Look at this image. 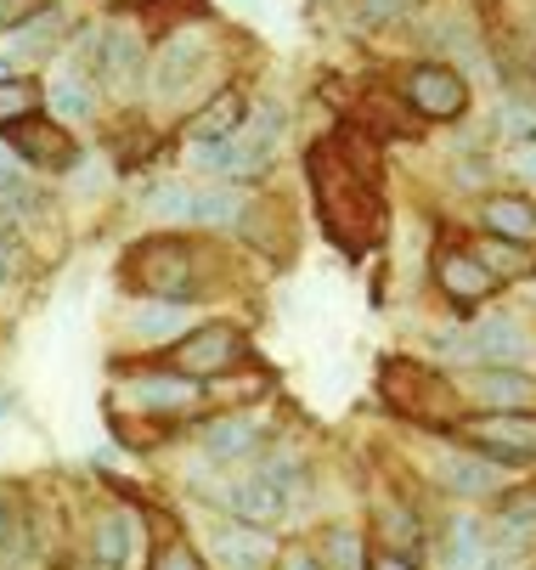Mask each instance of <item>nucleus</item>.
<instances>
[{
  "mask_svg": "<svg viewBox=\"0 0 536 570\" xmlns=\"http://www.w3.org/2000/svg\"><path fill=\"white\" fill-rule=\"evenodd\" d=\"M192 204H198V193L192 187H159V193H152V215H159V220H170V226H192Z\"/></svg>",
  "mask_w": 536,
  "mask_h": 570,
  "instance_id": "nucleus-30",
  "label": "nucleus"
},
{
  "mask_svg": "<svg viewBox=\"0 0 536 570\" xmlns=\"http://www.w3.org/2000/svg\"><path fill=\"white\" fill-rule=\"evenodd\" d=\"M464 441L475 452H486L492 463H536V419L530 413H486V419H469L464 424Z\"/></svg>",
  "mask_w": 536,
  "mask_h": 570,
  "instance_id": "nucleus-6",
  "label": "nucleus"
},
{
  "mask_svg": "<svg viewBox=\"0 0 536 570\" xmlns=\"http://www.w3.org/2000/svg\"><path fill=\"white\" fill-rule=\"evenodd\" d=\"M192 395H198V379L187 373H130V401L147 406V413H181Z\"/></svg>",
  "mask_w": 536,
  "mask_h": 570,
  "instance_id": "nucleus-18",
  "label": "nucleus"
},
{
  "mask_svg": "<svg viewBox=\"0 0 536 570\" xmlns=\"http://www.w3.org/2000/svg\"><path fill=\"white\" fill-rule=\"evenodd\" d=\"M429 40L440 46V62H464V68H480V62H486L480 35H475L469 18H440V23L429 29Z\"/></svg>",
  "mask_w": 536,
  "mask_h": 570,
  "instance_id": "nucleus-25",
  "label": "nucleus"
},
{
  "mask_svg": "<svg viewBox=\"0 0 536 570\" xmlns=\"http://www.w3.org/2000/svg\"><path fill=\"white\" fill-rule=\"evenodd\" d=\"M34 102H40V86H34V79H7V86H0V130H12V125L34 119Z\"/></svg>",
  "mask_w": 536,
  "mask_h": 570,
  "instance_id": "nucleus-28",
  "label": "nucleus"
},
{
  "mask_svg": "<svg viewBox=\"0 0 536 570\" xmlns=\"http://www.w3.org/2000/svg\"><path fill=\"white\" fill-rule=\"evenodd\" d=\"M378 525H385V537H390V553H407V559H413V548H418V520H413V509H385V514H378Z\"/></svg>",
  "mask_w": 536,
  "mask_h": 570,
  "instance_id": "nucleus-31",
  "label": "nucleus"
},
{
  "mask_svg": "<svg viewBox=\"0 0 536 570\" xmlns=\"http://www.w3.org/2000/svg\"><path fill=\"white\" fill-rule=\"evenodd\" d=\"M209 57H215V46H209L204 29H176V35L159 46V57L147 62L152 97H159V102H187L192 86L209 73Z\"/></svg>",
  "mask_w": 536,
  "mask_h": 570,
  "instance_id": "nucleus-3",
  "label": "nucleus"
},
{
  "mask_svg": "<svg viewBox=\"0 0 536 570\" xmlns=\"http://www.w3.org/2000/svg\"><path fill=\"white\" fill-rule=\"evenodd\" d=\"M475 395L486 401V413H519V406L536 401V379L519 367H486L475 373Z\"/></svg>",
  "mask_w": 536,
  "mask_h": 570,
  "instance_id": "nucleus-19",
  "label": "nucleus"
},
{
  "mask_svg": "<svg viewBox=\"0 0 536 570\" xmlns=\"http://www.w3.org/2000/svg\"><path fill=\"white\" fill-rule=\"evenodd\" d=\"M311 187H317V215L328 226V237L345 255H361L367 243L385 226V204H378V176L373 165H356L350 153H339L334 141H322L311 153Z\"/></svg>",
  "mask_w": 536,
  "mask_h": 570,
  "instance_id": "nucleus-1",
  "label": "nucleus"
},
{
  "mask_svg": "<svg viewBox=\"0 0 536 570\" xmlns=\"http://www.w3.org/2000/svg\"><path fill=\"white\" fill-rule=\"evenodd\" d=\"M480 261H486L497 277H508V272L525 266V249H519V243H508V237H497V243H486V249H480Z\"/></svg>",
  "mask_w": 536,
  "mask_h": 570,
  "instance_id": "nucleus-32",
  "label": "nucleus"
},
{
  "mask_svg": "<svg viewBox=\"0 0 536 570\" xmlns=\"http://www.w3.org/2000/svg\"><path fill=\"white\" fill-rule=\"evenodd\" d=\"M322 564H328V570H361V537H356L350 525H334V531L322 537Z\"/></svg>",
  "mask_w": 536,
  "mask_h": 570,
  "instance_id": "nucleus-29",
  "label": "nucleus"
},
{
  "mask_svg": "<svg viewBox=\"0 0 536 570\" xmlns=\"http://www.w3.org/2000/svg\"><path fill=\"white\" fill-rule=\"evenodd\" d=\"M86 73H97L108 91H136L141 73H147V51H141V35L125 29V23H108V29H86Z\"/></svg>",
  "mask_w": 536,
  "mask_h": 570,
  "instance_id": "nucleus-4",
  "label": "nucleus"
},
{
  "mask_svg": "<svg viewBox=\"0 0 536 570\" xmlns=\"http://www.w3.org/2000/svg\"><path fill=\"white\" fill-rule=\"evenodd\" d=\"M514 165H519V176H525V181H536V141H525V147H519Z\"/></svg>",
  "mask_w": 536,
  "mask_h": 570,
  "instance_id": "nucleus-38",
  "label": "nucleus"
},
{
  "mask_svg": "<svg viewBox=\"0 0 536 570\" xmlns=\"http://www.w3.org/2000/svg\"><path fill=\"white\" fill-rule=\"evenodd\" d=\"M367 570H413V559L407 553H378V559H367Z\"/></svg>",
  "mask_w": 536,
  "mask_h": 570,
  "instance_id": "nucleus-37",
  "label": "nucleus"
},
{
  "mask_svg": "<svg viewBox=\"0 0 536 570\" xmlns=\"http://www.w3.org/2000/svg\"><path fill=\"white\" fill-rule=\"evenodd\" d=\"M29 18H40V0H0V29L18 35Z\"/></svg>",
  "mask_w": 536,
  "mask_h": 570,
  "instance_id": "nucleus-34",
  "label": "nucleus"
},
{
  "mask_svg": "<svg viewBox=\"0 0 536 570\" xmlns=\"http://www.w3.org/2000/svg\"><path fill=\"white\" fill-rule=\"evenodd\" d=\"M457 351L475 356V362H486V367H519V362L530 356V334L519 328V316L492 311V316L475 322L464 340H457Z\"/></svg>",
  "mask_w": 536,
  "mask_h": 570,
  "instance_id": "nucleus-7",
  "label": "nucleus"
},
{
  "mask_svg": "<svg viewBox=\"0 0 536 570\" xmlns=\"http://www.w3.org/2000/svg\"><path fill=\"white\" fill-rule=\"evenodd\" d=\"M255 474H260V480H271L277 492L294 503V509L305 503V492H311V474H305V458H299L294 446H277V452H266Z\"/></svg>",
  "mask_w": 536,
  "mask_h": 570,
  "instance_id": "nucleus-24",
  "label": "nucleus"
},
{
  "mask_svg": "<svg viewBox=\"0 0 536 570\" xmlns=\"http://www.w3.org/2000/svg\"><path fill=\"white\" fill-rule=\"evenodd\" d=\"M249 215V198L238 193V187H204L198 193V204H192V226H238Z\"/></svg>",
  "mask_w": 536,
  "mask_h": 570,
  "instance_id": "nucleus-26",
  "label": "nucleus"
},
{
  "mask_svg": "<svg viewBox=\"0 0 536 570\" xmlns=\"http://www.w3.org/2000/svg\"><path fill=\"white\" fill-rule=\"evenodd\" d=\"M176 334H187V305L152 299L130 316V340H141V345H170Z\"/></svg>",
  "mask_w": 536,
  "mask_h": 570,
  "instance_id": "nucleus-23",
  "label": "nucleus"
},
{
  "mask_svg": "<svg viewBox=\"0 0 536 570\" xmlns=\"http://www.w3.org/2000/svg\"><path fill=\"white\" fill-rule=\"evenodd\" d=\"M46 108H51V119H91V108H97L91 73L86 68H57L51 86H46Z\"/></svg>",
  "mask_w": 536,
  "mask_h": 570,
  "instance_id": "nucleus-20",
  "label": "nucleus"
},
{
  "mask_svg": "<svg viewBox=\"0 0 536 570\" xmlns=\"http://www.w3.org/2000/svg\"><path fill=\"white\" fill-rule=\"evenodd\" d=\"M226 509H232L244 525H277V520H288V514H294V503L277 492L271 480H260L255 469L232 485V492H226Z\"/></svg>",
  "mask_w": 536,
  "mask_h": 570,
  "instance_id": "nucleus-16",
  "label": "nucleus"
},
{
  "mask_svg": "<svg viewBox=\"0 0 536 570\" xmlns=\"http://www.w3.org/2000/svg\"><path fill=\"white\" fill-rule=\"evenodd\" d=\"M209 553L220 570H271L277 559V542L266 537V525H215L209 531Z\"/></svg>",
  "mask_w": 536,
  "mask_h": 570,
  "instance_id": "nucleus-10",
  "label": "nucleus"
},
{
  "mask_svg": "<svg viewBox=\"0 0 536 570\" xmlns=\"http://www.w3.org/2000/svg\"><path fill=\"white\" fill-rule=\"evenodd\" d=\"M277 570H322V559H311V553H288Z\"/></svg>",
  "mask_w": 536,
  "mask_h": 570,
  "instance_id": "nucleus-39",
  "label": "nucleus"
},
{
  "mask_svg": "<svg viewBox=\"0 0 536 570\" xmlns=\"http://www.w3.org/2000/svg\"><path fill=\"white\" fill-rule=\"evenodd\" d=\"M407 108L418 119H464L469 108V79L451 62H413L407 68Z\"/></svg>",
  "mask_w": 536,
  "mask_h": 570,
  "instance_id": "nucleus-5",
  "label": "nucleus"
},
{
  "mask_svg": "<svg viewBox=\"0 0 536 570\" xmlns=\"http://www.w3.org/2000/svg\"><path fill=\"white\" fill-rule=\"evenodd\" d=\"M7 147L23 158V165H51V170H68L73 165V141L51 125V119H23L7 130Z\"/></svg>",
  "mask_w": 536,
  "mask_h": 570,
  "instance_id": "nucleus-14",
  "label": "nucleus"
},
{
  "mask_svg": "<svg viewBox=\"0 0 536 570\" xmlns=\"http://www.w3.org/2000/svg\"><path fill=\"white\" fill-rule=\"evenodd\" d=\"M530 294H536V283H530Z\"/></svg>",
  "mask_w": 536,
  "mask_h": 570,
  "instance_id": "nucleus-43",
  "label": "nucleus"
},
{
  "mask_svg": "<svg viewBox=\"0 0 536 570\" xmlns=\"http://www.w3.org/2000/svg\"><path fill=\"white\" fill-rule=\"evenodd\" d=\"M497 542H503V553H525V548H536V492H514V498H503V509H497Z\"/></svg>",
  "mask_w": 536,
  "mask_h": 570,
  "instance_id": "nucleus-22",
  "label": "nucleus"
},
{
  "mask_svg": "<svg viewBox=\"0 0 536 570\" xmlns=\"http://www.w3.org/2000/svg\"><path fill=\"white\" fill-rule=\"evenodd\" d=\"M480 570H519V559H514V553H503V548H492V559H486Z\"/></svg>",
  "mask_w": 536,
  "mask_h": 570,
  "instance_id": "nucleus-40",
  "label": "nucleus"
},
{
  "mask_svg": "<svg viewBox=\"0 0 536 570\" xmlns=\"http://www.w3.org/2000/svg\"><path fill=\"white\" fill-rule=\"evenodd\" d=\"M141 548V525L130 509H102L97 525H91V553H86V570H130Z\"/></svg>",
  "mask_w": 536,
  "mask_h": 570,
  "instance_id": "nucleus-9",
  "label": "nucleus"
},
{
  "mask_svg": "<svg viewBox=\"0 0 536 570\" xmlns=\"http://www.w3.org/2000/svg\"><path fill=\"white\" fill-rule=\"evenodd\" d=\"M244 356H249V340H244L238 328H204V334H192V340H176V351H170L176 373H187V379L226 373V367H238Z\"/></svg>",
  "mask_w": 536,
  "mask_h": 570,
  "instance_id": "nucleus-8",
  "label": "nucleus"
},
{
  "mask_svg": "<svg viewBox=\"0 0 536 570\" xmlns=\"http://www.w3.org/2000/svg\"><path fill=\"white\" fill-rule=\"evenodd\" d=\"M435 277H440V288H446L457 305L492 299V288H497V272H492L480 255H469V249H446V255L435 261Z\"/></svg>",
  "mask_w": 536,
  "mask_h": 570,
  "instance_id": "nucleus-13",
  "label": "nucleus"
},
{
  "mask_svg": "<svg viewBox=\"0 0 536 570\" xmlns=\"http://www.w3.org/2000/svg\"><path fill=\"white\" fill-rule=\"evenodd\" d=\"M204 446L220 463H238V458H249L260 446V419L255 413H220V419L204 424Z\"/></svg>",
  "mask_w": 536,
  "mask_h": 570,
  "instance_id": "nucleus-17",
  "label": "nucleus"
},
{
  "mask_svg": "<svg viewBox=\"0 0 536 570\" xmlns=\"http://www.w3.org/2000/svg\"><path fill=\"white\" fill-rule=\"evenodd\" d=\"M435 553H440V570H480L492 559L486 525L475 514H446V525L435 537Z\"/></svg>",
  "mask_w": 536,
  "mask_h": 570,
  "instance_id": "nucleus-12",
  "label": "nucleus"
},
{
  "mask_svg": "<svg viewBox=\"0 0 536 570\" xmlns=\"http://www.w3.org/2000/svg\"><path fill=\"white\" fill-rule=\"evenodd\" d=\"M119 277L141 299L187 305V299L204 294L198 288V261H192V249H187L181 237H147V243H136V249L125 255V266H119Z\"/></svg>",
  "mask_w": 536,
  "mask_h": 570,
  "instance_id": "nucleus-2",
  "label": "nucleus"
},
{
  "mask_svg": "<svg viewBox=\"0 0 536 570\" xmlns=\"http://www.w3.org/2000/svg\"><path fill=\"white\" fill-rule=\"evenodd\" d=\"M18 277V243L7 237V232H0V288H7Z\"/></svg>",
  "mask_w": 536,
  "mask_h": 570,
  "instance_id": "nucleus-36",
  "label": "nucleus"
},
{
  "mask_svg": "<svg viewBox=\"0 0 536 570\" xmlns=\"http://www.w3.org/2000/svg\"><path fill=\"white\" fill-rule=\"evenodd\" d=\"M7 79H12V57H7V51H0V86H7Z\"/></svg>",
  "mask_w": 536,
  "mask_h": 570,
  "instance_id": "nucleus-41",
  "label": "nucleus"
},
{
  "mask_svg": "<svg viewBox=\"0 0 536 570\" xmlns=\"http://www.w3.org/2000/svg\"><path fill=\"white\" fill-rule=\"evenodd\" d=\"M29 548H34V509L23 498V485L0 480V570L40 564V559H29Z\"/></svg>",
  "mask_w": 536,
  "mask_h": 570,
  "instance_id": "nucleus-11",
  "label": "nucleus"
},
{
  "mask_svg": "<svg viewBox=\"0 0 536 570\" xmlns=\"http://www.w3.org/2000/svg\"><path fill=\"white\" fill-rule=\"evenodd\" d=\"M244 108H238V91H220L215 102H204V114L192 119V141H226L238 130Z\"/></svg>",
  "mask_w": 536,
  "mask_h": 570,
  "instance_id": "nucleus-27",
  "label": "nucleus"
},
{
  "mask_svg": "<svg viewBox=\"0 0 536 570\" xmlns=\"http://www.w3.org/2000/svg\"><path fill=\"white\" fill-rule=\"evenodd\" d=\"M435 480L446 485V492H457V498H492L497 492V469L475 446L469 452H440L435 458Z\"/></svg>",
  "mask_w": 536,
  "mask_h": 570,
  "instance_id": "nucleus-15",
  "label": "nucleus"
},
{
  "mask_svg": "<svg viewBox=\"0 0 536 570\" xmlns=\"http://www.w3.org/2000/svg\"><path fill=\"white\" fill-rule=\"evenodd\" d=\"M480 220H486V232L519 243V249H530V243H536V204L530 198H508V193L503 198H486Z\"/></svg>",
  "mask_w": 536,
  "mask_h": 570,
  "instance_id": "nucleus-21",
  "label": "nucleus"
},
{
  "mask_svg": "<svg viewBox=\"0 0 536 570\" xmlns=\"http://www.w3.org/2000/svg\"><path fill=\"white\" fill-rule=\"evenodd\" d=\"M152 570H204V559H198L187 542H165L159 559H152Z\"/></svg>",
  "mask_w": 536,
  "mask_h": 570,
  "instance_id": "nucleus-33",
  "label": "nucleus"
},
{
  "mask_svg": "<svg viewBox=\"0 0 536 570\" xmlns=\"http://www.w3.org/2000/svg\"><path fill=\"white\" fill-rule=\"evenodd\" d=\"M413 12V0H361V18L367 23H396Z\"/></svg>",
  "mask_w": 536,
  "mask_h": 570,
  "instance_id": "nucleus-35",
  "label": "nucleus"
},
{
  "mask_svg": "<svg viewBox=\"0 0 536 570\" xmlns=\"http://www.w3.org/2000/svg\"><path fill=\"white\" fill-rule=\"evenodd\" d=\"M12 406H18V395L7 390V395H0V419H7V413H12Z\"/></svg>",
  "mask_w": 536,
  "mask_h": 570,
  "instance_id": "nucleus-42",
  "label": "nucleus"
}]
</instances>
